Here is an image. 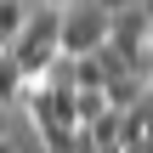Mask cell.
Wrapping results in <instances>:
<instances>
[{
  "mask_svg": "<svg viewBox=\"0 0 153 153\" xmlns=\"http://www.w3.org/2000/svg\"><path fill=\"white\" fill-rule=\"evenodd\" d=\"M74 62V85H108V62L91 51V57H68Z\"/></svg>",
  "mask_w": 153,
  "mask_h": 153,
  "instance_id": "6",
  "label": "cell"
},
{
  "mask_svg": "<svg viewBox=\"0 0 153 153\" xmlns=\"http://www.w3.org/2000/svg\"><path fill=\"white\" fill-rule=\"evenodd\" d=\"M51 6H74V0H51Z\"/></svg>",
  "mask_w": 153,
  "mask_h": 153,
  "instance_id": "11",
  "label": "cell"
},
{
  "mask_svg": "<svg viewBox=\"0 0 153 153\" xmlns=\"http://www.w3.org/2000/svg\"><path fill=\"white\" fill-rule=\"evenodd\" d=\"M142 6H148V11H153V0H142Z\"/></svg>",
  "mask_w": 153,
  "mask_h": 153,
  "instance_id": "14",
  "label": "cell"
},
{
  "mask_svg": "<svg viewBox=\"0 0 153 153\" xmlns=\"http://www.w3.org/2000/svg\"><path fill=\"white\" fill-rule=\"evenodd\" d=\"M85 136H91V148H114V142H119V108L97 114V119L85 125Z\"/></svg>",
  "mask_w": 153,
  "mask_h": 153,
  "instance_id": "5",
  "label": "cell"
},
{
  "mask_svg": "<svg viewBox=\"0 0 153 153\" xmlns=\"http://www.w3.org/2000/svg\"><path fill=\"white\" fill-rule=\"evenodd\" d=\"M114 40V11H102L97 0L91 6H68V23H62V51L68 57H91Z\"/></svg>",
  "mask_w": 153,
  "mask_h": 153,
  "instance_id": "2",
  "label": "cell"
},
{
  "mask_svg": "<svg viewBox=\"0 0 153 153\" xmlns=\"http://www.w3.org/2000/svg\"><path fill=\"white\" fill-rule=\"evenodd\" d=\"M136 153H153V125H148V136H142V148H136Z\"/></svg>",
  "mask_w": 153,
  "mask_h": 153,
  "instance_id": "8",
  "label": "cell"
},
{
  "mask_svg": "<svg viewBox=\"0 0 153 153\" xmlns=\"http://www.w3.org/2000/svg\"><path fill=\"white\" fill-rule=\"evenodd\" d=\"M28 11H34L28 0H0V40H6V51H11V45H17V34L28 28Z\"/></svg>",
  "mask_w": 153,
  "mask_h": 153,
  "instance_id": "3",
  "label": "cell"
},
{
  "mask_svg": "<svg viewBox=\"0 0 153 153\" xmlns=\"http://www.w3.org/2000/svg\"><path fill=\"white\" fill-rule=\"evenodd\" d=\"M0 153H17V148H11V142H6V136H0Z\"/></svg>",
  "mask_w": 153,
  "mask_h": 153,
  "instance_id": "10",
  "label": "cell"
},
{
  "mask_svg": "<svg viewBox=\"0 0 153 153\" xmlns=\"http://www.w3.org/2000/svg\"><path fill=\"white\" fill-rule=\"evenodd\" d=\"M62 23H68V6L34 0V11H28V28H23V34H17V45H11V57L23 62V74H28V79L51 74V62L62 57Z\"/></svg>",
  "mask_w": 153,
  "mask_h": 153,
  "instance_id": "1",
  "label": "cell"
},
{
  "mask_svg": "<svg viewBox=\"0 0 153 153\" xmlns=\"http://www.w3.org/2000/svg\"><path fill=\"white\" fill-rule=\"evenodd\" d=\"M23 79H28V74H23V62L6 51V57H0V102H6V108H17V97H23Z\"/></svg>",
  "mask_w": 153,
  "mask_h": 153,
  "instance_id": "4",
  "label": "cell"
},
{
  "mask_svg": "<svg viewBox=\"0 0 153 153\" xmlns=\"http://www.w3.org/2000/svg\"><path fill=\"white\" fill-rule=\"evenodd\" d=\"M102 11H131V6H142V0H97Z\"/></svg>",
  "mask_w": 153,
  "mask_h": 153,
  "instance_id": "7",
  "label": "cell"
},
{
  "mask_svg": "<svg viewBox=\"0 0 153 153\" xmlns=\"http://www.w3.org/2000/svg\"><path fill=\"white\" fill-rule=\"evenodd\" d=\"M0 136H6V102H0Z\"/></svg>",
  "mask_w": 153,
  "mask_h": 153,
  "instance_id": "9",
  "label": "cell"
},
{
  "mask_svg": "<svg viewBox=\"0 0 153 153\" xmlns=\"http://www.w3.org/2000/svg\"><path fill=\"white\" fill-rule=\"evenodd\" d=\"M0 57H6V40H0Z\"/></svg>",
  "mask_w": 153,
  "mask_h": 153,
  "instance_id": "13",
  "label": "cell"
},
{
  "mask_svg": "<svg viewBox=\"0 0 153 153\" xmlns=\"http://www.w3.org/2000/svg\"><path fill=\"white\" fill-rule=\"evenodd\" d=\"M148 97H153V74H148Z\"/></svg>",
  "mask_w": 153,
  "mask_h": 153,
  "instance_id": "12",
  "label": "cell"
}]
</instances>
